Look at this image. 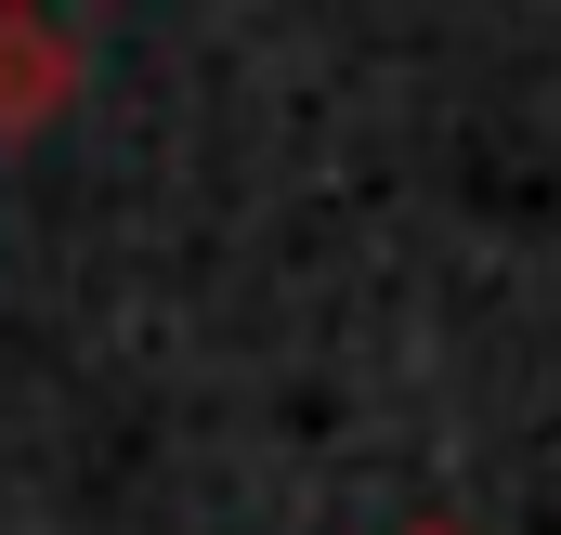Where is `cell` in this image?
I'll return each mask as SVG.
<instances>
[{
    "label": "cell",
    "instance_id": "7a4b0ae2",
    "mask_svg": "<svg viewBox=\"0 0 561 535\" xmlns=\"http://www.w3.org/2000/svg\"><path fill=\"white\" fill-rule=\"evenodd\" d=\"M419 535H457V523H419Z\"/></svg>",
    "mask_w": 561,
    "mask_h": 535
},
{
    "label": "cell",
    "instance_id": "6da1fadb",
    "mask_svg": "<svg viewBox=\"0 0 561 535\" xmlns=\"http://www.w3.org/2000/svg\"><path fill=\"white\" fill-rule=\"evenodd\" d=\"M66 105H79V39L53 13H13L0 0V132H39Z\"/></svg>",
    "mask_w": 561,
    "mask_h": 535
}]
</instances>
